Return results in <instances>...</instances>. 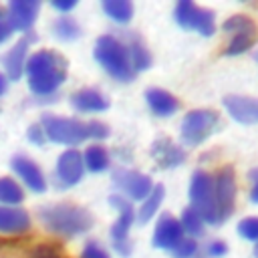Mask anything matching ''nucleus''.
Returning a JSON list of instances; mask_svg holds the SVG:
<instances>
[{
  "label": "nucleus",
  "instance_id": "nucleus-1",
  "mask_svg": "<svg viewBox=\"0 0 258 258\" xmlns=\"http://www.w3.org/2000/svg\"><path fill=\"white\" fill-rule=\"evenodd\" d=\"M69 62L67 58L50 48H40L28 54L24 75L28 89L38 97H48L56 93V89L67 81Z\"/></svg>",
  "mask_w": 258,
  "mask_h": 258
},
{
  "label": "nucleus",
  "instance_id": "nucleus-2",
  "mask_svg": "<svg viewBox=\"0 0 258 258\" xmlns=\"http://www.w3.org/2000/svg\"><path fill=\"white\" fill-rule=\"evenodd\" d=\"M40 127L46 135V141L60 145H79L85 139H107L109 127L101 121H81L73 117H58L52 113H44L40 117Z\"/></svg>",
  "mask_w": 258,
  "mask_h": 258
},
{
  "label": "nucleus",
  "instance_id": "nucleus-3",
  "mask_svg": "<svg viewBox=\"0 0 258 258\" xmlns=\"http://www.w3.org/2000/svg\"><path fill=\"white\" fill-rule=\"evenodd\" d=\"M38 220L44 224L46 230H50L58 236H64V238L81 236V234L89 232L93 226L91 212L81 206H73V204L44 206L38 210Z\"/></svg>",
  "mask_w": 258,
  "mask_h": 258
},
{
  "label": "nucleus",
  "instance_id": "nucleus-4",
  "mask_svg": "<svg viewBox=\"0 0 258 258\" xmlns=\"http://www.w3.org/2000/svg\"><path fill=\"white\" fill-rule=\"evenodd\" d=\"M93 56L95 60L117 81L121 83H131L135 77V71L131 67L129 54H127V46L111 36V34H103L97 38L95 48H93Z\"/></svg>",
  "mask_w": 258,
  "mask_h": 258
},
{
  "label": "nucleus",
  "instance_id": "nucleus-5",
  "mask_svg": "<svg viewBox=\"0 0 258 258\" xmlns=\"http://www.w3.org/2000/svg\"><path fill=\"white\" fill-rule=\"evenodd\" d=\"M189 202H191V210H196L204 222L212 226L220 224L218 208L214 200V179L210 173L194 171L189 181Z\"/></svg>",
  "mask_w": 258,
  "mask_h": 258
},
{
  "label": "nucleus",
  "instance_id": "nucleus-6",
  "mask_svg": "<svg viewBox=\"0 0 258 258\" xmlns=\"http://www.w3.org/2000/svg\"><path fill=\"white\" fill-rule=\"evenodd\" d=\"M220 127V117L212 109L189 111L181 121V139L187 145H198L206 141Z\"/></svg>",
  "mask_w": 258,
  "mask_h": 258
},
{
  "label": "nucleus",
  "instance_id": "nucleus-7",
  "mask_svg": "<svg viewBox=\"0 0 258 258\" xmlns=\"http://www.w3.org/2000/svg\"><path fill=\"white\" fill-rule=\"evenodd\" d=\"M175 22L185 30H196L202 36H212L216 30L214 12L202 8L189 0H181L175 6Z\"/></svg>",
  "mask_w": 258,
  "mask_h": 258
},
{
  "label": "nucleus",
  "instance_id": "nucleus-8",
  "mask_svg": "<svg viewBox=\"0 0 258 258\" xmlns=\"http://www.w3.org/2000/svg\"><path fill=\"white\" fill-rule=\"evenodd\" d=\"M109 204L119 212V218L117 222L111 226V242H113V248L121 254V256H127L131 252V244H129V228L135 220V212L129 204V200H125L123 196H111L109 198Z\"/></svg>",
  "mask_w": 258,
  "mask_h": 258
},
{
  "label": "nucleus",
  "instance_id": "nucleus-9",
  "mask_svg": "<svg viewBox=\"0 0 258 258\" xmlns=\"http://www.w3.org/2000/svg\"><path fill=\"white\" fill-rule=\"evenodd\" d=\"M34 40H36V34L24 32L22 38H18L6 52H2L0 64H2V75L6 77V81H18V79H22L26 60H28V48H30V44Z\"/></svg>",
  "mask_w": 258,
  "mask_h": 258
},
{
  "label": "nucleus",
  "instance_id": "nucleus-10",
  "mask_svg": "<svg viewBox=\"0 0 258 258\" xmlns=\"http://www.w3.org/2000/svg\"><path fill=\"white\" fill-rule=\"evenodd\" d=\"M212 179H214V200H216V208H218V218H220V222H224L234 212V204H236V175H234V169L230 165H226Z\"/></svg>",
  "mask_w": 258,
  "mask_h": 258
},
{
  "label": "nucleus",
  "instance_id": "nucleus-11",
  "mask_svg": "<svg viewBox=\"0 0 258 258\" xmlns=\"http://www.w3.org/2000/svg\"><path fill=\"white\" fill-rule=\"evenodd\" d=\"M83 175H85L83 153L77 149L62 151L54 165V181L58 183V187H73L83 179Z\"/></svg>",
  "mask_w": 258,
  "mask_h": 258
},
{
  "label": "nucleus",
  "instance_id": "nucleus-12",
  "mask_svg": "<svg viewBox=\"0 0 258 258\" xmlns=\"http://www.w3.org/2000/svg\"><path fill=\"white\" fill-rule=\"evenodd\" d=\"M10 167H12V171L16 173V177H18L30 191H34V194H44V191H46V177H44L40 165H38L34 159H30L28 155L18 153V155H14V157L10 159Z\"/></svg>",
  "mask_w": 258,
  "mask_h": 258
},
{
  "label": "nucleus",
  "instance_id": "nucleus-13",
  "mask_svg": "<svg viewBox=\"0 0 258 258\" xmlns=\"http://www.w3.org/2000/svg\"><path fill=\"white\" fill-rule=\"evenodd\" d=\"M113 181L131 200H145L149 196V191L153 189L151 177L143 175L139 171H133V169H123V167L115 169L113 171Z\"/></svg>",
  "mask_w": 258,
  "mask_h": 258
},
{
  "label": "nucleus",
  "instance_id": "nucleus-14",
  "mask_svg": "<svg viewBox=\"0 0 258 258\" xmlns=\"http://www.w3.org/2000/svg\"><path fill=\"white\" fill-rule=\"evenodd\" d=\"M4 10H6L12 30L30 32V28L36 22V16L40 12V2L38 0H12V2H8V6Z\"/></svg>",
  "mask_w": 258,
  "mask_h": 258
},
{
  "label": "nucleus",
  "instance_id": "nucleus-15",
  "mask_svg": "<svg viewBox=\"0 0 258 258\" xmlns=\"http://www.w3.org/2000/svg\"><path fill=\"white\" fill-rule=\"evenodd\" d=\"M181 240H183V230L179 220H175L169 214H163L157 220V226L153 232V246L161 250H175Z\"/></svg>",
  "mask_w": 258,
  "mask_h": 258
},
{
  "label": "nucleus",
  "instance_id": "nucleus-16",
  "mask_svg": "<svg viewBox=\"0 0 258 258\" xmlns=\"http://www.w3.org/2000/svg\"><path fill=\"white\" fill-rule=\"evenodd\" d=\"M32 226L30 214L20 206H0V234L16 236L28 232Z\"/></svg>",
  "mask_w": 258,
  "mask_h": 258
},
{
  "label": "nucleus",
  "instance_id": "nucleus-17",
  "mask_svg": "<svg viewBox=\"0 0 258 258\" xmlns=\"http://www.w3.org/2000/svg\"><path fill=\"white\" fill-rule=\"evenodd\" d=\"M151 157L159 167L171 169L185 161V151L177 143H173L169 137H159L151 145Z\"/></svg>",
  "mask_w": 258,
  "mask_h": 258
},
{
  "label": "nucleus",
  "instance_id": "nucleus-18",
  "mask_svg": "<svg viewBox=\"0 0 258 258\" xmlns=\"http://www.w3.org/2000/svg\"><path fill=\"white\" fill-rule=\"evenodd\" d=\"M71 105L79 113H101L109 109V99L97 89H79L71 95Z\"/></svg>",
  "mask_w": 258,
  "mask_h": 258
},
{
  "label": "nucleus",
  "instance_id": "nucleus-19",
  "mask_svg": "<svg viewBox=\"0 0 258 258\" xmlns=\"http://www.w3.org/2000/svg\"><path fill=\"white\" fill-rule=\"evenodd\" d=\"M224 107L238 123H258V99L230 95L224 99Z\"/></svg>",
  "mask_w": 258,
  "mask_h": 258
},
{
  "label": "nucleus",
  "instance_id": "nucleus-20",
  "mask_svg": "<svg viewBox=\"0 0 258 258\" xmlns=\"http://www.w3.org/2000/svg\"><path fill=\"white\" fill-rule=\"evenodd\" d=\"M145 99H147L149 109L159 117H169L179 109V101L165 89H157V87L147 89Z\"/></svg>",
  "mask_w": 258,
  "mask_h": 258
},
{
  "label": "nucleus",
  "instance_id": "nucleus-21",
  "mask_svg": "<svg viewBox=\"0 0 258 258\" xmlns=\"http://www.w3.org/2000/svg\"><path fill=\"white\" fill-rule=\"evenodd\" d=\"M83 163H85V169H89L91 173H101L109 167L111 159H109V153L103 145L95 143V145H89L83 153Z\"/></svg>",
  "mask_w": 258,
  "mask_h": 258
},
{
  "label": "nucleus",
  "instance_id": "nucleus-22",
  "mask_svg": "<svg viewBox=\"0 0 258 258\" xmlns=\"http://www.w3.org/2000/svg\"><path fill=\"white\" fill-rule=\"evenodd\" d=\"M24 200V187L8 175L0 177V206H18Z\"/></svg>",
  "mask_w": 258,
  "mask_h": 258
},
{
  "label": "nucleus",
  "instance_id": "nucleus-23",
  "mask_svg": "<svg viewBox=\"0 0 258 258\" xmlns=\"http://www.w3.org/2000/svg\"><path fill=\"white\" fill-rule=\"evenodd\" d=\"M127 54H129V60H131V67L133 71H145L151 67V54L147 50V46L141 42L139 36H131L129 40V46H127Z\"/></svg>",
  "mask_w": 258,
  "mask_h": 258
},
{
  "label": "nucleus",
  "instance_id": "nucleus-24",
  "mask_svg": "<svg viewBox=\"0 0 258 258\" xmlns=\"http://www.w3.org/2000/svg\"><path fill=\"white\" fill-rule=\"evenodd\" d=\"M163 194H165V189H163L161 183L153 185V189L149 191V196L143 200V204L139 208V214H137V222L139 224H145V222H149L155 216V212L159 210V206L163 202Z\"/></svg>",
  "mask_w": 258,
  "mask_h": 258
},
{
  "label": "nucleus",
  "instance_id": "nucleus-25",
  "mask_svg": "<svg viewBox=\"0 0 258 258\" xmlns=\"http://www.w3.org/2000/svg\"><path fill=\"white\" fill-rule=\"evenodd\" d=\"M52 34L58 40H77L81 36V26L73 16L62 14L52 22Z\"/></svg>",
  "mask_w": 258,
  "mask_h": 258
},
{
  "label": "nucleus",
  "instance_id": "nucleus-26",
  "mask_svg": "<svg viewBox=\"0 0 258 258\" xmlns=\"http://www.w3.org/2000/svg\"><path fill=\"white\" fill-rule=\"evenodd\" d=\"M103 10L111 20H115L119 24L129 22L133 16V4L129 0H105Z\"/></svg>",
  "mask_w": 258,
  "mask_h": 258
},
{
  "label": "nucleus",
  "instance_id": "nucleus-27",
  "mask_svg": "<svg viewBox=\"0 0 258 258\" xmlns=\"http://www.w3.org/2000/svg\"><path fill=\"white\" fill-rule=\"evenodd\" d=\"M179 224H181V230L187 232V234L194 236V238H198V236L204 234V220H202L200 214H198L196 210H191V208H185V210H183Z\"/></svg>",
  "mask_w": 258,
  "mask_h": 258
},
{
  "label": "nucleus",
  "instance_id": "nucleus-28",
  "mask_svg": "<svg viewBox=\"0 0 258 258\" xmlns=\"http://www.w3.org/2000/svg\"><path fill=\"white\" fill-rule=\"evenodd\" d=\"M256 42V30L254 32H240V34H234L228 48H226V54L228 56H234V54H242L246 52L248 48H252V44Z\"/></svg>",
  "mask_w": 258,
  "mask_h": 258
},
{
  "label": "nucleus",
  "instance_id": "nucleus-29",
  "mask_svg": "<svg viewBox=\"0 0 258 258\" xmlns=\"http://www.w3.org/2000/svg\"><path fill=\"white\" fill-rule=\"evenodd\" d=\"M222 28H224L226 32L240 34V32H254V30H256V24H254V20H250V18L244 16V14H234V16H230V18L222 24Z\"/></svg>",
  "mask_w": 258,
  "mask_h": 258
},
{
  "label": "nucleus",
  "instance_id": "nucleus-30",
  "mask_svg": "<svg viewBox=\"0 0 258 258\" xmlns=\"http://www.w3.org/2000/svg\"><path fill=\"white\" fill-rule=\"evenodd\" d=\"M238 234L250 242H258V218H244L238 224Z\"/></svg>",
  "mask_w": 258,
  "mask_h": 258
},
{
  "label": "nucleus",
  "instance_id": "nucleus-31",
  "mask_svg": "<svg viewBox=\"0 0 258 258\" xmlns=\"http://www.w3.org/2000/svg\"><path fill=\"white\" fill-rule=\"evenodd\" d=\"M196 252H198V242L194 238H187V240L183 238L173 250V258H194Z\"/></svg>",
  "mask_w": 258,
  "mask_h": 258
},
{
  "label": "nucleus",
  "instance_id": "nucleus-32",
  "mask_svg": "<svg viewBox=\"0 0 258 258\" xmlns=\"http://www.w3.org/2000/svg\"><path fill=\"white\" fill-rule=\"evenodd\" d=\"M79 258H109V252L97 242V240H89L81 252Z\"/></svg>",
  "mask_w": 258,
  "mask_h": 258
},
{
  "label": "nucleus",
  "instance_id": "nucleus-33",
  "mask_svg": "<svg viewBox=\"0 0 258 258\" xmlns=\"http://www.w3.org/2000/svg\"><path fill=\"white\" fill-rule=\"evenodd\" d=\"M28 258H62V256H60V252H58L54 246L40 244V246H36V248L30 252Z\"/></svg>",
  "mask_w": 258,
  "mask_h": 258
},
{
  "label": "nucleus",
  "instance_id": "nucleus-34",
  "mask_svg": "<svg viewBox=\"0 0 258 258\" xmlns=\"http://www.w3.org/2000/svg\"><path fill=\"white\" fill-rule=\"evenodd\" d=\"M26 139H28L30 143H34V145H44V143H46V135H44L40 123H32V125L28 127V131H26Z\"/></svg>",
  "mask_w": 258,
  "mask_h": 258
},
{
  "label": "nucleus",
  "instance_id": "nucleus-35",
  "mask_svg": "<svg viewBox=\"0 0 258 258\" xmlns=\"http://www.w3.org/2000/svg\"><path fill=\"white\" fill-rule=\"evenodd\" d=\"M12 26H10V22H8V16H6V10L0 6V44L2 42H6L10 36H12Z\"/></svg>",
  "mask_w": 258,
  "mask_h": 258
},
{
  "label": "nucleus",
  "instance_id": "nucleus-36",
  "mask_svg": "<svg viewBox=\"0 0 258 258\" xmlns=\"http://www.w3.org/2000/svg\"><path fill=\"white\" fill-rule=\"evenodd\" d=\"M226 252H228V248H226V244L220 242V240L210 242V246H208V256H210V258H220V256H224Z\"/></svg>",
  "mask_w": 258,
  "mask_h": 258
},
{
  "label": "nucleus",
  "instance_id": "nucleus-37",
  "mask_svg": "<svg viewBox=\"0 0 258 258\" xmlns=\"http://www.w3.org/2000/svg\"><path fill=\"white\" fill-rule=\"evenodd\" d=\"M50 6H52L54 10H58V12L67 14V12H71V10L77 6V0H52V2H50Z\"/></svg>",
  "mask_w": 258,
  "mask_h": 258
},
{
  "label": "nucleus",
  "instance_id": "nucleus-38",
  "mask_svg": "<svg viewBox=\"0 0 258 258\" xmlns=\"http://www.w3.org/2000/svg\"><path fill=\"white\" fill-rule=\"evenodd\" d=\"M250 179H252V189H250V198L254 204H258V169L250 171Z\"/></svg>",
  "mask_w": 258,
  "mask_h": 258
},
{
  "label": "nucleus",
  "instance_id": "nucleus-39",
  "mask_svg": "<svg viewBox=\"0 0 258 258\" xmlns=\"http://www.w3.org/2000/svg\"><path fill=\"white\" fill-rule=\"evenodd\" d=\"M6 91H8V81H6V77L0 73V97H2Z\"/></svg>",
  "mask_w": 258,
  "mask_h": 258
},
{
  "label": "nucleus",
  "instance_id": "nucleus-40",
  "mask_svg": "<svg viewBox=\"0 0 258 258\" xmlns=\"http://www.w3.org/2000/svg\"><path fill=\"white\" fill-rule=\"evenodd\" d=\"M254 256L258 258V242H256V248H254Z\"/></svg>",
  "mask_w": 258,
  "mask_h": 258
},
{
  "label": "nucleus",
  "instance_id": "nucleus-41",
  "mask_svg": "<svg viewBox=\"0 0 258 258\" xmlns=\"http://www.w3.org/2000/svg\"><path fill=\"white\" fill-rule=\"evenodd\" d=\"M256 60H258V54H256Z\"/></svg>",
  "mask_w": 258,
  "mask_h": 258
}]
</instances>
